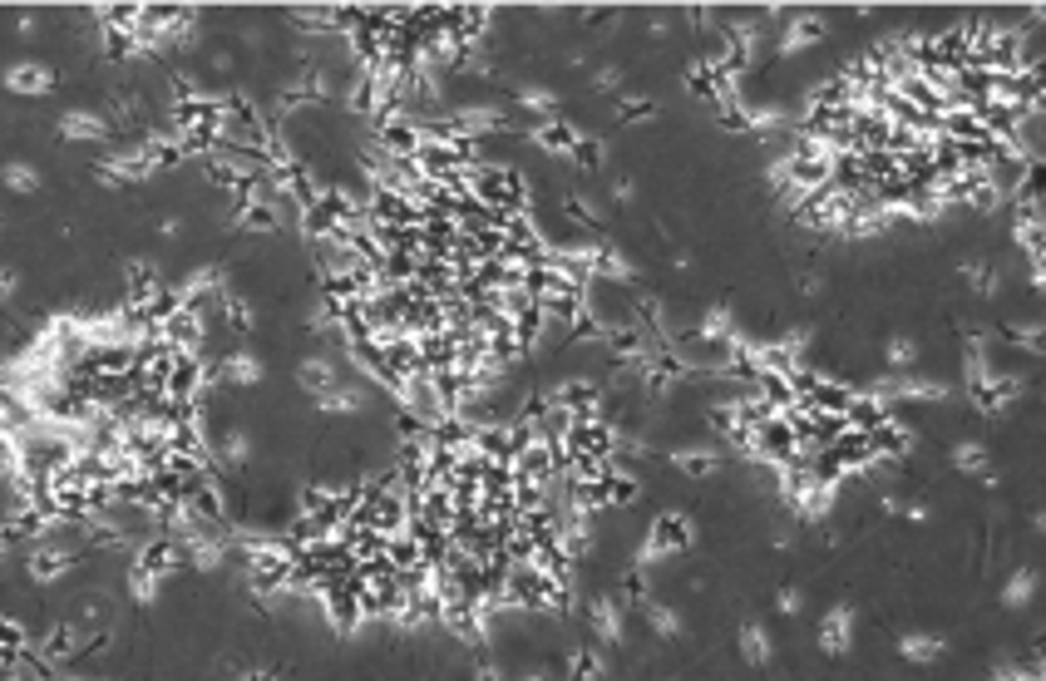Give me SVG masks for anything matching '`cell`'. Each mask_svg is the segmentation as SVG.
<instances>
[{
  "label": "cell",
  "instance_id": "8",
  "mask_svg": "<svg viewBox=\"0 0 1046 681\" xmlns=\"http://www.w3.org/2000/svg\"><path fill=\"white\" fill-rule=\"evenodd\" d=\"M297 381L307 385L311 395H326V391H336V385H340V371H336V361H326V356H311V361H301Z\"/></svg>",
  "mask_w": 1046,
  "mask_h": 681
},
{
  "label": "cell",
  "instance_id": "3",
  "mask_svg": "<svg viewBox=\"0 0 1046 681\" xmlns=\"http://www.w3.org/2000/svg\"><path fill=\"white\" fill-rule=\"evenodd\" d=\"M59 133H65L69 143H99V139H109V119L94 114V109H69V114L59 119Z\"/></svg>",
  "mask_w": 1046,
  "mask_h": 681
},
{
  "label": "cell",
  "instance_id": "4",
  "mask_svg": "<svg viewBox=\"0 0 1046 681\" xmlns=\"http://www.w3.org/2000/svg\"><path fill=\"white\" fill-rule=\"evenodd\" d=\"M55 75L40 65V59H20V65L5 69V89L10 94H50Z\"/></svg>",
  "mask_w": 1046,
  "mask_h": 681
},
{
  "label": "cell",
  "instance_id": "18",
  "mask_svg": "<svg viewBox=\"0 0 1046 681\" xmlns=\"http://www.w3.org/2000/svg\"><path fill=\"white\" fill-rule=\"evenodd\" d=\"M642 613H647V623H652V632L656 637H681V617L672 613V607H662V602H652V598H642Z\"/></svg>",
  "mask_w": 1046,
  "mask_h": 681
},
{
  "label": "cell",
  "instance_id": "24",
  "mask_svg": "<svg viewBox=\"0 0 1046 681\" xmlns=\"http://www.w3.org/2000/svg\"><path fill=\"white\" fill-rule=\"evenodd\" d=\"M598 89H607V94L622 89V69H617V65H602V69H598Z\"/></svg>",
  "mask_w": 1046,
  "mask_h": 681
},
{
  "label": "cell",
  "instance_id": "26",
  "mask_svg": "<svg viewBox=\"0 0 1046 681\" xmlns=\"http://www.w3.org/2000/svg\"><path fill=\"white\" fill-rule=\"evenodd\" d=\"M612 198H617V203H632V198H637V183H632V178H617Z\"/></svg>",
  "mask_w": 1046,
  "mask_h": 681
},
{
  "label": "cell",
  "instance_id": "17",
  "mask_svg": "<svg viewBox=\"0 0 1046 681\" xmlns=\"http://www.w3.org/2000/svg\"><path fill=\"white\" fill-rule=\"evenodd\" d=\"M884 361H889L898 375H908V371H914V361H918V340H914V336H889V346H884Z\"/></svg>",
  "mask_w": 1046,
  "mask_h": 681
},
{
  "label": "cell",
  "instance_id": "28",
  "mask_svg": "<svg viewBox=\"0 0 1046 681\" xmlns=\"http://www.w3.org/2000/svg\"><path fill=\"white\" fill-rule=\"evenodd\" d=\"M0 549H5V533H0Z\"/></svg>",
  "mask_w": 1046,
  "mask_h": 681
},
{
  "label": "cell",
  "instance_id": "1",
  "mask_svg": "<svg viewBox=\"0 0 1046 681\" xmlns=\"http://www.w3.org/2000/svg\"><path fill=\"white\" fill-rule=\"evenodd\" d=\"M681 549H691V519L686 514H662L647 533V543H642L637 563H656V558H672Z\"/></svg>",
  "mask_w": 1046,
  "mask_h": 681
},
{
  "label": "cell",
  "instance_id": "16",
  "mask_svg": "<svg viewBox=\"0 0 1046 681\" xmlns=\"http://www.w3.org/2000/svg\"><path fill=\"white\" fill-rule=\"evenodd\" d=\"M0 183H5L10 193H40V168H30V163H5L0 168Z\"/></svg>",
  "mask_w": 1046,
  "mask_h": 681
},
{
  "label": "cell",
  "instance_id": "20",
  "mask_svg": "<svg viewBox=\"0 0 1046 681\" xmlns=\"http://www.w3.org/2000/svg\"><path fill=\"white\" fill-rule=\"evenodd\" d=\"M217 445H223V459H227V465H247V455H252V440H247V430H227L223 435V440H217Z\"/></svg>",
  "mask_w": 1046,
  "mask_h": 681
},
{
  "label": "cell",
  "instance_id": "15",
  "mask_svg": "<svg viewBox=\"0 0 1046 681\" xmlns=\"http://www.w3.org/2000/svg\"><path fill=\"white\" fill-rule=\"evenodd\" d=\"M672 465H676L681 474H691V479H706V474L721 469V459H716L711 449H676V455H672Z\"/></svg>",
  "mask_w": 1046,
  "mask_h": 681
},
{
  "label": "cell",
  "instance_id": "7",
  "mask_svg": "<svg viewBox=\"0 0 1046 681\" xmlns=\"http://www.w3.org/2000/svg\"><path fill=\"white\" fill-rule=\"evenodd\" d=\"M592 632H598V642H607V647H617V642L627 637L622 607H617L612 598H598V602H592Z\"/></svg>",
  "mask_w": 1046,
  "mask_h": 681
},
{
  "label": "cell",
  "instance_id": "13",
  "mask_svg": "<svg viewBox=\"0 0 1046 681\" xmlns=\"http://www.w3.org/2000/svg\"><path fill=\"white\" fill-rule=\"evenodd\" d=\"M953 469H963V474H978V479L997 484V479H992V469H988V445H978V440H963V445L953 449Z\"/></svg>",
  "mask_w": 1046,
  "mask_h": 681
},
{
  "label": "cell",
  "instance_id": "27",
  "mask_svg": "<svg viewBox=\"0 0 1046 681\" xmlns=\"http://www.w3.org/2000/svg\"><path fill=\"white\" fill-rule=\"evenodd\" d=\"M523 681H549V676H543V672H528V676H523Z\"/></svg>",
  "mask_w": 1046,
  "mask_h": 681
},
{
  "label": "cell",
  "instance_id": "19",
  "mask_svg": "<svg viewBox=\"0 0 1046 681\" xmlns=\"http://www.w3.org/2000/svg\"><path fill=\"white\" fill-rule=\"evenodd\" d=\"M573 676H578V681H602V676H607V662H602V652L582 647V652L573 656Z\"/></svg>",
  "mask_w": 1046,
  "mask_h": 681
},
{
  "label": "cell",
  "instance_id": "5",
  "mask_svg": "<svg viewBox=\"0 0 1046 681\" xmlns=\"http://www.w3.org/2000/svg\"><path fill=\"white\" fill-rule=\"evenodd\" d=\"M69 573V549H59V543L40 539V549H30V578L35 582H55Z\"/></svg>",
  "mask_w": 1046,
  "mask_h": 681
},
{
  "label": "cell",
  "instance_id": "12",
  "mask_svg": "<svg viewBox=\"0 0 1046 681\" xmlns=\"http://www.w3.org/2000/svg\"><path fill=\"white\" fill-rule=\"evenodd\" d=\"M1031 598H1037V568H1017V573L1007 578V588H1002V607L1021 613Z\"/></svg>",
  "mask_w": 1046,
  "mask_h": 681
},
{
  "label": "cell",
  "instance_id": "25",
  "mask_svg": "<svg viewBox=\"0 0 1046 681\" xmlns=\"http://www.w3.org/2000/svg\"><path fill=\"white\" fill-rule=\"evenodd\" d=\"M16 287H20V272H16V267H0V301L16 297Z\"/></svg>",
  "mask_w": 1046,
  "mask_h": 681
},
{
  "label": "cell",
  "instance_id": "14",
  "mask_svg": "<svg viewBox=\"0 0 1046 681\" xmlns=\"http://www.w3.org/2000/svg\"><path fill=\"white\" fill-rule=\"evenodd\" d=\"M223 375L233 385H257L262 381V361L252 356V351H233V356L223 361Z\"/></svg>",
  "mask_w": 1046,
  "mask_h": 681
},
{
  "label": "cell",
  "instance_id": "21",
  "mask_svg": "<svg viewBox=\"0 0 1046 681\" xmlns=\"http://www.w3.org/2000/svg\"><path fill=\"white\" fill-rule=\"evenodd\" d=\"M518 104L533 109V114H553V109H558V94H553V89H539V84H528V89H518Z\"/></svg>",
  "mask_w": 1046,
  "mask_h": 681
},
{
  "label": "cell",
  "instance_id": "10",
  "mask_svg": "<svg viewBox=\"0 0 1046 681\" xmlns=\"http://www.w3.org/2000/svg\"><path fill=\"white\" fill-rule=\"evenodd\" d=\"M898 652H904L908 662H923V666H928V662H938V656L947 652V642L938 637V632H908V637L898 642Z\"/></svg>",
  "mask_w": 1046,
  "mask_h": 681
},
{
  "label": "cell",
  "instance_id": "11",
  "mask_svg": "<svg viewBox=\"0 0 1046 681\" xmlns=\"http://www.w3.org/2000/svg\"><path fill=\"white\" fill-rule=\"evenodd\" d=\"M740 656H746L750 666H770L775 647H770V632H765L760 623H746V627H740Z\"/></svg>",
  "mask_w": 1046,
  "mask_h": 681
},
{
  "label": "cell",
  "instance_id": "9",
  "mask_svg": "<svg viewBox=\"0 0 1046 681\" xmlns=\"http://www.w3.org/2000/svg\"><path fill=\"white\" fill-rule=\"evenodd\" d=\"M316 405H321L326 415H356V410L366 405V391H361V385H350V381H340L336 391L316 395Z\"/></svg>",
  "mask_w": 1046,
  "mask_h": 681
},
{
  "label": "cell",
  "instance_id": "22",
  "mask_svg": "<svg viewBox=\"0 0 1046 681\" xmlns=\"http://www.w3.org/2000/svg\"><path fill=\"white\" fill-rule=\"evenodd\" d=\"M129 592H133L139 602H153V598H158V578L149 573V568L133 563V568H129Z\"/></svg>",
  "mask_w": 1046,
  "mask_h": 681
},
{
  "label": "cell",
  "instance_id": "2",
  "mask_svg": "<svg viewBox=\"0 0 1046 681\" xmlns=\"http://www.w3.org/2000/svg\"><path fill=\"white\" fill-rule=\"evenodd\" d=\"M849 642H854V607L839 602V607L824 613V623H820V647L830 652V656H844Z\"/></svg>",
  "mask_w": 1046,
  "mask_h": 681
},
{
  "label": "cell",
  "instance_id": "6",
  "mask_svg": "<svg viewBox=\"0 0 1046 681\" xmlns=\"http://www.w3.org/2000/svg\"><path fill=\"white\" fill-rule=\"evenodd\" d=\"M820 40H824V20L820 16H795L785 26V35H780V50L800 55V50H810V45H820Z\"/></svg>",
  "mask_w": 1046,
  "mask_h": 681
},
{
  "label": "cell",
  "instance_id": "23",
  "mask_svg": "<svg viewBox=\"0 0 1046 681\" xmlns=\"http://www.w3.org/2000/svg\"><path fill=\"white\" fill-rule=\"evenodd\" d=\"M800 607H805V592H800V588H780V592H775V613L795 617Z\"/></svg>",
  "mask_w": 1046,
  "mask_h": 681
}]
</instances>
